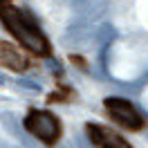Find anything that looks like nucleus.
Listing matches in <instances>:
<instances>
[{"label": "nucleus", "mask_w": 148, "mask_h": 148, "mask_svg": "<svg viewBox=\"0 0 148 148\" xmlns=\"http://www.w3.org/2000/svg\"><path fill=\"white\" fill-rule=\"evenodd\" d=\"M0 121H2V126L9 130L14 137L23 139V130H20V123H18V119H16L14 112H2V114H0Z\"/></svg>", "instance_id": "obj_5"}, {"label": "nucleus", "mask_w": 148, "mask_h": 148, "mask_svg": "<svg viewBox=\"0 0 148 148\" xmlns=\"http://www.w3.org/2000/svg\"><path fill=\"white\" fill-rule=\"evenodd\" d=\"M23 126H25V130L32 137L40 139L47 146L56 144L58 137H61V123H58V119L52 112H47V110H32L25 117Z\"/></svg>", "instance_id": "obj_2"}, {"label": "nucleus", "mask_w": 148, "mask_h": 148, "mask_svg": "<svg viewBox=\"0 0 148 148\" xmlns=\"http://www.w3.org/2000/svg\"><path fill=\"white\" fill-rule=\"evenodd\" d=\"M85 132H88V139L99 148H132L119 132L106 128V126H99V123H88Z\"/></svg>", "instance_id": "obj_4"}, {"label": "nucleus", "mask_w": 148, "mask_h": 148, "mask_svg": "<svg viewBox=\"0 0 148 148\" xmlns=\"http://www.w3.org/2000/svg\"><path fill=\"white\" fill-rule=\"evenodd\" d=\"M18 85H20V88H25V90H32V92H40V85L34 83V81H29V79H20Z\"/></svg>", "instance_id": "obj_7"}, {"label": "nucleus", "mask_w": 148, "mask_h": 148, "mask_svg": "<svg viewBox=\"0 0 148 148\" xmlns=\"http://www.w3.org/2000/svg\"><path fill=\"white\" fill-rule=\"evenodd\" d=\"M2 58H5V61L9 63V67H14V70H25V67H27L25 58L18 56L16 52H11L9 45H2Z\"/></svg>", "instance_id": "obj_6"}, {"label": "nucleus", "mask_w": 148, "mask_h": 148, "mask_svg": "<svg viewBox=\"0 0 148 148\" xmlns=\"http://www.w3.org/2000/svg\"><path fill=\"white\" fill-rule=\"evenodd\" d=\"M49 70H52V72H61V67H58L56 61H49Z\"/></svg>", "instance_id": "obj_8"}, {"label": "nucleus", "mask_w": 148, "mask_h": 148, "mask_svg": "<svg viewBox=\"0 0 148 148\" xmlns=\"http://www.w3.org/2000/svg\"><path fill=\"white\" fill-rule=\"evenodd\" d=\"M106 110L119 126H123L128 130H139L144 126V119L137 112V108L123 97H108L106 99Z\"/></svg>", "instance_id": "obj_3"}, {"label": "nucleus", "mask_w": 148, "mask_h": 148, "mask_svg": "<svg viewBox=\"0 0 148 148\" xmlns=\"http://www.w3.org/2000/svg\"><path fill=\"white\" fill-rule=\"evenodd\" d=\"M0 20L9 29L11 36L16 38L23 47H27L29 52L40 54V56L49 54V40L45 38V34L40 32L36 20L29 14L16 9V7H9V5H2L0 7Z\"/></svg>", "instance_id": "obj_1"}, {"label": "nucleus", "mask_w": 148, "mask_h": 148, "mask_svg": "<svg viewBox=\"0 0 148 148\" xmlns=\"http://www.w3.org/2000/svg\"><path fill=\"white\" fill-rule=\"evenodd\" d=\"M2 83H7V76H5V74L0 72V85H2Z\"/></svg>", "instance_id": "obj_9"}]
</instances>
